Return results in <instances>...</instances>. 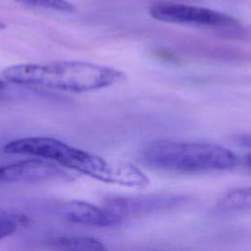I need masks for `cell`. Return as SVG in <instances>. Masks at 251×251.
Listing matches in <instances>:
<instances>
[{
	"label": "cell",
	"mask_w": 251,
	"mask_h": 251,
	"mask_svg": "<svg viewBox=\"0 0 251 251\" xmlns=\"http://www.w3.org/2000/svg\"><path fill=\"white\" fill-rule=\"evenodd\" d=\"M218 207L224 211H250L251 185L228 190L219 199Z\"/></svg>",
	"instance_id": "9c48e42d"
},
{
	"label": "cell",
	"mask_w": 251,
	"mask_h": 251,
	"mask_svg": "<svg viewBox=\"0 0 251 251\" xmlns=\"http://www.w3.org/2000/svg\"><path fill=\"white\" fill-rule=\"evenodd\" d=\"M150 16L161 22L212 28L235 27L239 22L233 16L217 10L175 2H158L149 8Z\"/></svg>",
	"instance_id": "277c9868"
},
{
	"label": "cell",
	"mask_w": 251,
	"mask_h": 251,
	"mask_svg": "<svg viewBox=\"0 0 251 251\" xmlns=\"http://www.w3.org/2000/svg\"><path fill=\"white\" fill-rule=\"evenodd\" d=\"M66 176V172L56 164L39 158L0 166V183H37L61 179Z\"/></svg>",
	"instance_id": "8992f818"
},
{
	"label": "cell",
	"mask_w": 251,
	"mask_h": 251,
	"mask_svg": "<svg viewBox=\"0 0 251 251\" xmlns=\"http://www.w3.org/2000/svg\"><path fill=\"white\" fill-rule=\"evenodd\" d=\"M184 202L185 198L183 196L173 194H152L111 197L105 201L103 206L125 220L127 217L171 210Z\"/></svg>",
	"instance_id": "5b68a950"
},
{
	"label": "cell",
	"mask_w": 251,
	"mask_h": 251,
	"mask_svg": "<svg viewBox=\"0 0 251 251\" xmlns=\"http://www.w3.org/2000/svg\"><path fill=\"white\" fill-rule=\"evenodd\" d=\"M18 227V224L15 220L10 218L0 217V240L13 234Z\"/></svg>",
	"instance_id": "8fae6325"
},
{
	"label": "cell",
	"mask_w": 251,
	"mask_h": 251,
	"mask_svg": "<svg viewBox=\"0 0 251 251\" xmlns=\"http://www.w3.org/2000/svg\"><path fill=\"white\" fill-rule=\"evenodd\" d=\"M4 152L55 162L108 183L136 188H144L150 184L148 176L132 164L109 161L53 137L28 136L15 139L4 146Z\"/></svg>",
	"instance_id": "6da1fadb"
},
{
	"label": "cell",
	"mask_w": 251,
	"mask_h": 251,
	"mask_svg": "<svg viewBox=\"0 0 251 251\" xmlns=\"http://www.w3.org/2000/svg\"><path fill=\"white\" fill-rule=\"evenodd\" d=\"M22 4L28 6L42 8L46 10L64 12V13H73L75 11V6L67 0H13Z\"/></svg>",
	"instance_id": "30bf717a"
},
{
	"label": "cell",
	"mask_w": 251,
	"mask_h": 251,
	"mask_svg": "<svg viewBox=\"0 0 251 251\" xmlns=\"http://www.w3.org/2000/svg\"><path fill=\"white\" fill-rule=\"evenodd\" d=\"M48 246L60 250H106V246L100 240L87 236H56L48 241Z\"/></svg>",
	"instance_id": "ba28073f"
},
{
	"label": "cell",
	"mask_w": 251,
	"mask_h": 251,
	"mask_svg": "<svg viewBox=\"0 0 251 251\" xmlns=\"http://www.w3.org/2000/svg\"><path fill=\"white\" fill-rule=\"evenodd\" d=\"M149 167L177 173H204L232 169L238 157L226 147L210 142L155 140L141 150Z\"/></svg>",
	"instance_id": "3957f363"
},
{
	"label": "cell",
	"mask_w": 251,
	"mask_h": 251,
	"mask_svg": "<svg viewBox=\"0 0 251 251\" xmlns=\"http://www.w3.org/2000/svg\"><path fill=\"white\" fill-rule=\"evenodd\" d=\"M64 217L71 223L96 227L115 226L123 223V219L106 208L98 207L84 201L73 200L64 208Z\"/></svg>",
	"instance_id": "52a82bcc"
},
{
	"label": "cell",
	"mask_w": 251,
	"mask_h": 251,
	"mask_svg": "<svg viewBox=\"0 0 251 251\" xmlns=\"http://www.w3.org/2000/svg\"><path fill=\"white\" fill-rule=\"evenodd\" d=\"M4 28H6V25L0 21V29H4Z\"/></svg>",
	"instance_id": "5bb4252c"
},
{
	"label": "cell",
	"mask_w": 251,
	"mask_h": 251,
	"mask_svg": "<svg viewBox=\"0 0 251 251\" xmlns=\"http://www.w3.org/2000/svg\"><path fill=\"white\" fill-rule=\"evenodd\" d=\"M8 90H9V87L7 83L4 80L0 79V99L4 98L8 94Z\"/></svg>",
	"instance_id": "4fadbf2b"
},
{
	"label": "cell",
	"mask_w": 251,
	"mask_h": 251,
	"mask_svg": "<svg viewBox=\"0 0 251 251\" xmlns=\"http://www.w3.org/2000/svg\"><path fill=\"white\" fill-rule=\"evenodd\" d=\"M237 142L245 147L251 148V133L250 134H243L237 137Z\"/></svg>",
	"instance_id": "7c38bea8"
},
{
	"label": "cell",
	"mask_w": 251,
	"mask_h": 251,
	"mask_svg": "<svg viewBox=\"0 0 251 251\" xmlns=\"http://www.w3.org/2000/svg\"><path fill=\"white\" fill-rule=\"evenodd\" d=\"M3 77L14 84L44 87L72 93L105 88L122 81L120 70L82 61L27 63L5 68Z\"/></svg>",
	"instance_id": "7a4b0ae2"
}]
</instances>
